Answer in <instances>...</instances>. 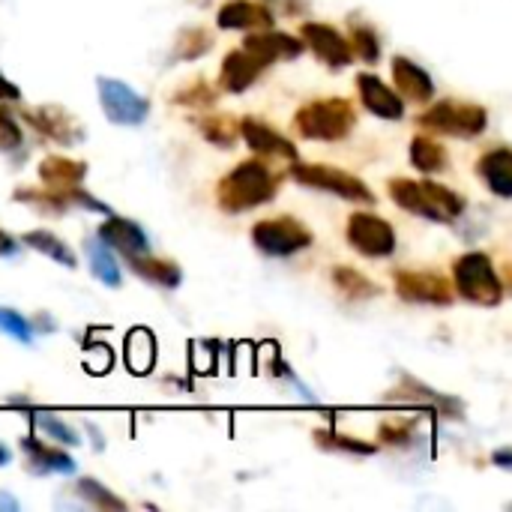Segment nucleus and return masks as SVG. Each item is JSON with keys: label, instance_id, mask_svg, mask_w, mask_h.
<instances>
[{"label": "nucleus", "instance_id": "c03bdc74", "mask_svg": "<svg viewBox=\"0 0 512 512\" xmlns=\"http://www.w3.org/2000/svg\"><path fill=\"white\" fill-rule=\"evenodd\" d=\"M9 462H12V453H9V447H6V444H0V468H3V465H9Z\"/></svg>", "mask_w": 512, "mask_h": 512}, {"label": "nucleus", "instance_id": "7ed1b4c3", "mask_svg": "<svg viewBox=\"0 0 512 512\" xmlns=\"http://www.w3.org/2000/svg\"><path fill=\"white\" fill-rule=\"evenodd\" d=\"M357 126V108L345 96L312 99L294 114V129L306 141H345Z\"/></svg>", "mask_w": 512, "mask_h": 512}, {"label": "nucleus", "instance_id": "7c9ffc66", "mask_svg": "<svg viewBox=\"0 0 512 512\" xmlns=\"http://www.w3.org/2000/svg\"><path fill=\"white\" fill-rule=\"evenodd\" d=\"M72 492L84 501V504H90V507H96V510H126V501L123 498H117L108 486H102L99 480H93V477H81V480H75V486H72Z\"/></svg>", "mask_w": 512, "mask_h": 512}, {"label": "nucleus", "instance_id": "a211bd4d", "mask_svg": "<svg viewBox=\"0 0 512 512\" xmlns=\"http://www.w3.org/2000/svg\"><path fill=\"white\" fill-rule=\"evenodd\" d=\"M21 453L27 459L30 474H36V477H72L75 474V459L60 444H45V441L27 435V438H21Z\"/></svg>", "mask_w": 512, "mask_h": 512}, {"label": "nucleus", "instance_id": "1a4fd4ad", "mask_svg": "<svg viewBox=\"0 0 512 512\" xmlns=\"http://www.w3.org/2000/svg\"><path fill=\"white\" fill-rule=\"evenodd\" d=\"M348 246L363 258H390L396 252V228L369 210H354L345 225Z\"/></svg>", "mask_w": 512, "mask_h": 512}, {"label": "nucleus", "instance_id": "39448f33", "mask_svg": "<svg viewBox=\"0 0 512 512\" xmlns=\"http://www.w3.org/2000/svg\"><path fill=\"white\" fill-rule=\"evenodd\" d=\"M288 174L306 186V189H315V192H327V195H336L342 201H351V204H375V192L351 171L345 168H336V165H327V162H291Z\"/></svg>", "mask_w": 512, "mask_h": 512}, {"label": "nucleus", "instance_id": "58836bf2", "mask_svg": "<svg viewBox=\"0 0 512 512\" xmlns=\"http://www.w3.org/2000/svg\"><path fill=\"white\" fill-rule=\"evenodd\" d=\"M24 141V132L15 120V114L9 111V102H0V150L3 153H12L18 150Z\"/></svg>", "mask_w": 512, "mask_h": 512}, {"label": "nucleus", "instance_id": "f257e3e1", "mask_svg": "<svg viewBox=\"0 0 512 512\" xmlns=\"http://www.w3.org/2000/svg\"><path fill=\"white\" fill-rule=\"evenodd\" d=\"M279 174H273L267 168V162L261 159H246L237 162L225 177H219L216 183V204L219 210L237 216V213H249L255 207H264L276 198L279 192Z\"/></svg>", "mask_w": 512, "mask_h": 512}, {"label": "nucleus", "instance_id": "bb28decb", "mask_svg": "<svg viewBox=\"0 0 512 512\" xmlns=\"http://www.w3.org/2000/svg\"><path fill=\"white\" fill-rule=\"evenodd\" d=\"M21 243H24L27 249H33V252L45 255L48 261H54V264L66 267V270H75V267H78L75 249H69V243H66V240H60L57 234H51V231H45V228H36V231L21 234Z\"/></svg>", "mask_w": 512, "mask_h": 512}, {"label": "nucleus", "instance_id": "4be33fe9", "mask_svg": "<svg viewBox=\"0 0 512 512\" xmlns=\"http://www.w3.org/2000/svg\"><path fill=\"white\" fill-rule=\"evenodd\" d=\"M477 177L483 180V186L492 192V195H498V198H504V201H510L512 198V150L510 147H492V150H486L480 159H477Z\"/></svg>", "mask_w": 512, "mask_h": 512}, {"label": "nucleus", "instance_id": "ddd939ff", "mask_svg": "<svg viewBox=\"0 0 512 512\" xmlns=\"http://www.w3.org/2000/svg\"><path fill=\"white\" fill-rule=\"evenodd\" d=\"M96 237H99L114 255H120L123 261L150 252V237H147V231H144L138 222L126 219V216H117V213H105L102 225L96 228Z\"/></svg>", "mask_w": 512, "mask_h": 512}, {"label": "nucleus", "instance_id": "f8f14e48", "mask_svg": "<svg viewBox=\"0 0 512 512\" xmlns=\"http://www.w3.org/2000/svg\"><path fill=\"white\" fill-rule=\"evenodd\" d=\"M387 402H396V405H411V408H429L441 417H450V420H459L465 414V405L456 399V396H447L411 375H402L399 384L390 390Z\"/></svg>", "mask_w": 512, "mask_h": 512}, {"label": "nucleus", "instance_id": "ea45409f", "mask_svg": "<svg viewBox=\"0 0 512 512\" xmlns=\"http://www.w3.org/2000/svg\"><path fill=\"white\" fill-rule=\"evenodd\" d=\"M0 102H21V90L0 72Z\"/></svg>", "mask_w": 512, "mask_h": 512}, {"label": "nucleus", "instance_id": "b1692460", "mask_svg": "<svg viewBox=\"0 0 512 512\" xmlns=\"http://www.w3.org/2000/svg\"><path fill=\"white\" fill-rule=\"evenodd\" d=\"M126 264L138 279H144V282H150V285H156L162 291H174V288L183 285V270L171 258H159L153 252H144V255L126 258Z\"/></svg>", "mask_w": 512, "mask_h": 512}, {"label": "nucleus", "instance_id": "423d86ee", "mask_svg": "<svg viewBox=\"0 0 512 512\" xmlns=\"http://www.w3.org/2000/svg\"><path fill=\"white\" fill-rule=\"evenodd\" d=\"M417 123L429 132L438 135H453V138H480L489 129V111L480 102H465V99H441L429 105Z\"/></svg>", "mask_w": 512, "mask_h": 512}, {"label": "nucleus", "instance_id": "e433bc0d", "mask_svg": "<svg viewBox=\"0 0 512 512\" xmlns=\"http://www.w3.org/2000/svg\"><path fill=\"white\" fill-rule=\"evenodd\" d=\"M177 105H183V108H207V105H213L216 102V87H210L204 78H192L186 87H180L174 96H171Z\"/></svg>", "mask_w": 512, "mask_h": 512}, {"label": "nucleus", "instance_id": "0eeeda50", "mask_svg": "<svg viewBox=\"0 0 512 512\" xmlns=\"http://www.w3.org/2000/svg\"><path fill=\"white\" fill-rule=\"evenodd\" d=\"M315 234L294 216H273L252 225V246L267 258H291L309 249Z\"/></svg>", "mask_w": 512, "mask_h": 512}, {"label": "nucleus", "instance_id": "20e7f679", "mask_svg": "<svg viewBox=\"0 0 512 512\" xmlns=\"http://www.w3.org/2000/svg\"><path fill=\"white\" fill-rule=\"evenodd\" d=\"M453 291L483 309L504 303V282L486 252H465L453 261Z\"/></svg>", "mask_w": 512, "mask_h": 512}, {"label": "nucleus", "instance_id": "393cba45", "mask_svg": "<svg viewBox=\"0 0 512 512\" xmlns=\"http://www.w3.org/2000/svg\"><path fill=\"white\" fill-rule=\"evenodd\" d=\"M84 255H87L90 273H93V279L99 285H105V288H120L123 285V273H120L117 255L96 234L84 240Z\"/></svg>", "mask_w": 512, "mask_h": 512}, {"label": "nucleus", "instance_id": "a878e982", "mask_svg": "<svg viewBox=\"0 0 512 512\" xmlns=\"http://www.w3.org/2000/svg\"><path fill=\"white\" fill-rule=\"evenodd\" d=\"M330 279H333V288L351 303H366L381 294L378 282H372L366 273H360L357 267H348V264H336Z\"/></svg>", "mask_w": 512, "mask_h": 512}, {"label": "nucleus", "instance_id": "72a5a7b5", "mask_svg": "<svg viewBox=\"0 0 512 512\" xmlns=\"http://www.w3.org/2000/svg\"><path fill=\"white\" fill-rule=\"evenodd\" d=\"M210 48H213V33L204 30V27H186V30L177 36V45H174V51H177L180 60H198V57H204Z\"/></svg>", "mask_w": 512, "mask_h": 512}, {"label": "nucleus", "instance_id": "37998d69", "mask_svg": "<svg viewBox=\"0 0 512 512\" xmlns=\"http://www.w3.org/2000/svg\"><path fill=\"white\" fill-rule=\"evenodd\" d=\"M18 507H21V504H18L9 492H0V512H15Z\"/></svg>", "mask_w": 512, "mask_h": 512}, {"label": "nucleus", "instance_id": "a19ab883", "mask_svg": "<svg viewBox=\"0 0 512 512\" xmlns=\"http://www.w3.org/2000/svg\"><path fill=\"white\" fill-rule=\"evenodd\" d=\"M18 255V240L6 231H0V258H12Z\"/></svg>", "mask_w": 512, "mask_h": 512}, {"label": "nucleus", "instance_id": "dca6fc26", "mask_svg": "<svg viewBox=\"0 0 512 512\" xmlns=\"http://www.w3.org/2000/svg\"><path fill=\"white\" fill-rule=\"evenodd\" d=\"M267 69H270V66H267L261 57H255L252 51H246V48L240 45V48L228 51L225 60H222V66H219V90L234 93V96H237V93H246Z\"/></svg>", "mask_w": 512, "mask_h": 512}, {"label": "nucleus", "instance_id": "cd10ccee", "mask_svg": "<svg viewBox=\"0 0 512 512\" xmlns=\"http://www.w3.org/2000/svg\"><path fill=\"white\" fill-rule=\"evenodd\" d=\"M408 159H411V165L420 174H438L450 162L447 147L438 138H432V135H414L411 144H408Z\"/></svg>", "mask_w": 512, "mask_h": 512}, {"label": "nucleus", "instance_id": "4468645a", "mask_svg": "<svg viewBox=\"0 0 512 512\" xmlns=\"http://www.w3.org/2000/svg\"><path fill=\"white\" fill-rule=\"evenodd\" d=\"M24 120L60 147H75L78 141H84V126H78V120L60 105H39L33 111H24Z\"/></svg>", "mask_w": 512, "mask_h": 512}, {"label": "nucleus", "instance_id": "6e6552de", "mask_svg": "<svg viewBox=\"0 0 512 512\" xmlns=\"http://www.w3.org/2000/svg\"><path fill=\"white\" fill-rule=\"evenodd\" d=\"M96 93H99V108H102L105 120L114 123V126L135 129L150 117V99L141 96L135 87H129L120 78L99 75L96 78Z\"/></svg>", "mask_w": 512, "mask_h": 512}, {"label": "nucleus", "instance_id": "9d476101", "mask_svg": "<svg viewBox=\"0 0 512 512\" xmlns=\"http://www.w3.org/2000/svg\"><path fill=\"white\" fill-rule=\"evenodd\" d=\"M396 294L405 303H417V306H438L447 309L456 303V291L453 282L444 279L435 270H396L393 276Z\"/></svg>", "mask_w": 512, "mask_h": 512}, {"label": "nucleus", "instance_id": "2eb2a0df", "mask_svg": "<svg viewBox=\"0 0 512 512\" xmlns=\"http://www.w3.org/2000/svg\"><path fill=\"white\" fill-rule=\"evenodd\" d=\"M243 48L252 51L255 57H261L267 66H273L279 60H297L306 51V45H303L300 36L285 33V30H273V27L249 30V36L243 39Z\"/></svg>", "mask_w": 512, "mask_h": 512}, {"label": "nucleus", "instance_id": "aec40b11", "mask_svg": "<svg viewBox=\"0 0 512 512\" xmlns=\"http://www.w3.org/2000/svg\"><path fill=\"white\" fill-rule=\"evenodd\" d=\"M390 72H393V90L405 99V102H417V105H423V102H432V96H435V81H432V75L417 63V60H411V57H405V54H396L393 60H390Z\"/></svg>", "mask_w": 512, "mask_h": 512}, {"label": "nucleus", "instance_id": "5701e85b", "mask_svg": "<svg viewBox=\"0 0 512 512\" xmlns=\"http://www.w3.org/2000/svg\"><path fill=\"white\" fill-rule=\"evenodd\" d=\"M42 186L54 189V192H69L75 186H84V177H87V162H78V159H69V156H45L36 168Z\"/></svg>", "mask_w": 512, "mask_h": 512}, {"label": "nucleus", "instance_id": "c85d7f7f", "mask_svg": "<svg viewBox=\"0 0 512 512\" xmlns=\"http://www.w3.org/2000/svg\"><path fill=\"white\" fill-rule=\"evenodd\" d=\"M198 132L219 150H231L240 141V120L231 114H207L198 120Z\"/></svg>", "mask_w": 512, "mask_h": 512}, {"label": "nucleus", "instance_id": "f03ea898", "mask_svg": "<svg viewBox=\"0 0 512 512\" xmlns=\"http://www.w3.org/2000/svg\"><path fill=\"white\" fill-rule=\"evenodd\" d=\"M390 198L396 201L399 210L417 216V219H429V222H456L465 213V198L459 192H453L444 183L435 180H408V177H393L387 183Z\"/></svg>", "mask_w": 512, "mask_h": 512}, {"label": "nucleus", "instance_id": "473e14b6", "mask_svg": "<svg viewBox=\"0 0 512 512\" xmlns=\"http://www.w3.org/2000/svg\"><path fill=\"white\" fill-rule=\"evenodd\" d=\"M414 432H417V423L414 420H408V417H387L378 426V444L402 450V447H411L414 444Z\"/></svg>", "mask_w": 512, "mask_h": 512}, {"label": "nucleus", "instance_id": "c9c22d12", "mask_svg": "<svg viewBox=\"0 0 512 512\" xmlns=\"http://www.w3.org/2000/svg\"><path fill=\"white\" fill-rule=\"evenodd\" d=\"M36 429H39L42 435H48L51 441H57L60 447H81V435H78L66 420H60V417H54V414L39 411V414H36Z\"/></svg>", "mask_w": 512, "mask_h": 512}, {"label": "nucleus", "instance_id": "79ce46f5", "mask_svg": "<svg viewBox=\"0 0 512 512\" xmlns=\"http://www.w3.org/2000/svg\"><path fill=\"white\" fill-rule=\"evenodd\" d=\"M492 465H498L501 471H510V468H512V450H510V447H501V450H495V453H492Z\"/></svg>", "mask_w": 512, "mask_h": 512}, {"label": "nucleus", "instance_id": "412c9836", "mask_svg": "<svg viewBox=\"0 0 512 512\" xmlns=\"http://www.w3.org/2000/svg\"><path fill=\"white\" fill-rule=\"evenodd\" d=\"M273 9L255 0H228L216 12V24L222 30H264L273 27Z\"/></svg>", "mask_w": 512, "mask_h": 512}, {"label": "nucleus", "instance_id": "f704fd0d", "mask_svg": "<svg viewBox=\"0 0 512 512\" xmlns=\"http://www.w3.org/2000/svg\"><path fill=\"white\" fill-rule=\"evenodd\" d=\"M351 51H354V60H366V63H378L381 60V39L378 33L369 27V24H354L351 27Z\"/></svg>", "mask_w": 512, "mask_h": 512}, {"label": "nucleus", "instance_id": "6ab92c4d", "mask_svg": "<svg viewBox=\"0 0 512 512\" xmlns=\"http://www.w3.org/2000/svg\"><path fill=\"white\" fill-rule=\"evenodd\" d=\"M357 93H360V102L369 114H375L381 120H402L405 117V99L387 81H381L375 72L357 75Z\"/></svg>", "mask_w": 512, "mask_h": 512}, {"label": "nucleus", "instance_id": "2f4dec72", "mask_svg": "<svg viewBox=\"0 0 512 512\" xmlns=\"http://www.w3.org/2000/svg\"><path fill=\"white\" fill-rule=\"evenodd\" d=\"M126 360H129L132 372H138V375L150 372V366L156 360V342L147 330H135L126 339Z\"/></svg>", "mask_w": 512, "mask_h": 512}, {"label": "nucleus", "instance_id": "c756f323", "mask_svg": "<svg viewBox=\"0 0 512 512\" xmlns=\"http://www.w3.org/2000/svg\"><path fill=\"white\" fill-rule=\"evenodd\" d=\"M312 438L321 450H330V453H345V456H375L378 453V444H369V441H360L351 435H339L333 429H315Z\"/></svg>", "mask_w": 512, "mask_h": 512}, {"label": "nucleus", "instance_id": "4c0bfd02", "mask_svg": "<svg viewBox=\"0 0 512 512\" xmlns=\"http://www.w3.org/2000/svg\"><path fill=\"white\" fill-rule=\"evenodd\" d=\"M0 333L21 342V345H30L33 342V321H27L21 312L9 309V306H0Z\"/></svg>", "mask_w": 512, "mask_h": 512}, {"label": "nucleus", "instance_id": "9b49d317", "mask_svg": "<svg viewBox=\"0 0 512 512\" xmlns=\"http://www.w3.org/2000/svg\"><path fill=\"white\" fill-rule=\"evenodd\" d=\"M300 39L303 45L321 60L327 63L330 69H345L354 63V51H351V42L345 39V33L327 21H306L300 27Z\"/></svg>", "mask_w": 512, "mask_h": 512}, {"label": "nucleus", "instance_id": "f3484780", "mask_svg": "<svg viewBox=\"0 0 512 512\" xmlns=\"http://www.w3.org/2000/svg\"><path fill=\"white\" fill-rule=\"evenodd\" d=\"M240 138L246 141V147L258 156H276V159H297V144L291 138H285L279 129H273L270 123L258 120V117H243L240 120Z\"/></svg>", "mask_w": 512, "mask_h": 512}]
</instances>
